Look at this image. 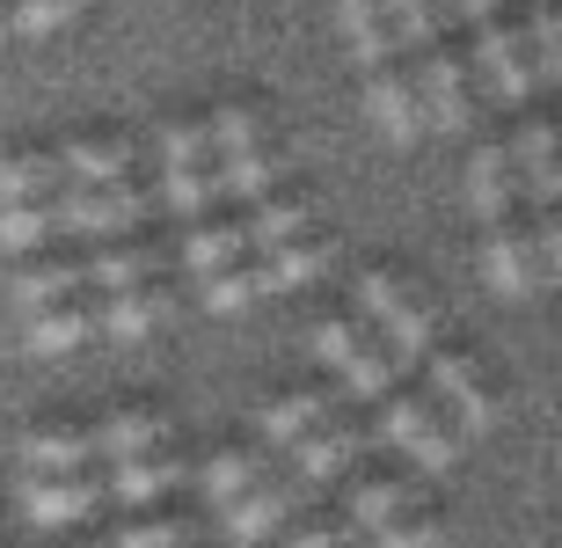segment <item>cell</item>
Listing matches in <instances>:
<instances>
[{
  "instance_id": "cell-1",
  "label": "cell",
  "mask_w": 562,
  "mask_h": 548,
  "mask_svg": "<svg viewBox=\"0 0 562 548\" xmlns=\"http://www.w3.org/2000/svg\"><path fill=\"white\" fill-rule=\"evenodd\" d=\"M380 15H387L395 52L417 59L409 88H417L424 132H468V81H460V59L438 30V0H380Z\"/></svg>"
},
{
  "instance_id": "cell-2",
  "label": "cell",
  "mask_w": 562,
  "mask_h": 548,
  "mask_svg": "<svg viewBox=\"0 0 562 548\" xmlns=\"http://www.w3.org/2000/svg\"><path fill=\"white\" fill-rule=\"evenodd\" d=\"M336 22H344V44H351L358 74H366V103H373L380 132L395 147H417L424 110H417V88H409V66L395 59V37H387L380 0H336Z\"/></svg>"
},
{
  "instance_id": "cell-3",
  "label": "cell",
  "mask_w": 562,
  "mask_h": 548,
  "mask_svg": "<svg viewBox=\"0 0 562 548\" xmlns=\"http://www.w3.org/2000/svg\"><path fill=\"white\" fill-rule=\"evenodd\" d=\"M205 161H212V198H241V205H256V198H271L278 183V161L263 154V125H256L249 110H212L205 125Z\"/></svg>"
},
{
  "instance_id": "cell-4",
  "label": "cell",
  "mask_w": 562,
  "mask_h": 548,
  "mask_svg": "<svg viewBox=\"0 0 562 548\" xmlns=\"http://www.w3.org/2000/svg\"><path fill=\"white\" fill-rule=\"evenodd\" d=\"M358 307H366V322L380 329V344H387V359L395 366H417L438 351V315L424 307V293H409L395 271H366L358 278Z\"/></svg>"
},
{
  "instance_id": "cell-5",
  "label": "cell",
  "mask_w": 562,
  "mask_h": 548,
  "mask_svg": "<svg viewBox=\"0 0 562 548\" xmlns=\"http://www.w3.org/2000/svg\"><path fill=\"white\" fill-rule=\"evenodd\" d=\"M380 432H387L424 476H446V468L460 461V432L431 410V395H402V388L380 395Z\"/></svg>"
},
{
  "instance_id": "cell-6",
  "label": "cell",
  "mask_w": 562,
  "mask_h": 548,
  "mask_svg": "<svg viewBox=\"0 0 562 548\" xmlns=\"http://www.w3.org/2000/svg\"><path fill=\"white\" fill-rule=\"evenodd\" d=\"M161 198L183 227L212 220V161H205V125H161Z\"/></svg>"
},
{
  "instance_id": "cell-7",
  "label": "cell",
  "mask_w": 562,
  "mask_h": 548,
  "mask_svg": "<svg viewBox=\"0 0 562 548\" xmlns=\"http://www.w3.org/2000/svg\"><path fill=\"white\" fill-rule=\"evenodd\" d=\"M314 351L344 373V388H351L358 402H380V395H395V359H387V344L373 337V329H358V322L329 315L322 329H314Z\"/></svg>"
},
{
  "instance_id": "cell-8",
  "label": "cell",
  "mask_w": 562,
  "mask_h": 548,
  "mask_svg": "<svg viewBox=\"0 0 562 548\" xmlns=\"http://www.w3.org/2000/svg\"><path fill=\"white\" fill-rule=\"evenodd\" d=\"M460 22L475 30V59L482 74H490V88H497V103H526V52L519 37H512V22H504V0H460Z\"/></svg>"
},
{
  "instance_id": "cell-9",
  "label": "cell",
  "mask_w": 562,
  "mask_h": 548,
  "mask_svg": "<svg viewBox=\"0 0 562 548\" xmlns=\"http://www.w3.org/2000/svg\"><path fill=\"white\" fill-rule=\"evenodd\" d=\"M424 373H431V410L453 424L460 439H468V432H490V417H497V395H490V380L460 359V351H446V344H438L431 359H424Z\"/></svg>"
},
{
  "instance_id": "cell-10",
  "label": "cell",
  "mask_w": 562,
  "mask_h": 548,
  "mask_svg": "<svg viewBox=\"0 0 562 548\" xmlns=\"http://www.w3.org/2000/svg\"><path fill=\"white\" fill-rule=\"evenodd\" d=\"M146 220V198L132 183H95V190H59V234H125Z\"/></svg>"
},
{
  "instance_id": "cell-11",
  "label": "cell",
  "mask_w": 562,
  "mask_h": 548,
  "mask_svg": "<svg viewBox=\"0 0 562 548\" xmlns=\"http://www.w3.org/2000/svg\"><path fill=\"white\" fill-rule=\"evenodd\" d=\"M307 497H314V490L300 483L292 468H285V476H263L256 490H241V497L227 505V541H263V534H271L292 505H307Z\"/></svg>"
},
{
  "instance_id": "cell-12",
  "label": "cell",
  "mask_w": 562,
  "mask_h": 548,
  "mask_svg": "<svg viewBox=\"0 0 562 548\" xmlns=\"http://www.w3.org/2000/svg\"><path fill=\"white\" fill-rule=\"evenodd\" d=\"M95 505H103V476H88V468H74V476H30V483H22V512H30L37 527L88 519Z\"/></svg>"
},
{
  "instance_id": "cell-13",
  "label": "cell",
  "mask_w": 562,
  "mask_h": 548,
  "mask_svg": "<svg viewBox=\"0 0 562 548\" xmlns=\"http://www.w3.org/2000/svg\"><path fill=\"white\" fill-rule=\"evenodd\" d=\"M139 454H168V417L161 410H117V417L88 424V461H139Z\"/></svg>"
},
{
  "instance_id": "cell-14",
  "label": "cell",
  "mask_w": 562,
  "mask_h": 548,
  "mask_svg": "<svg viewBox=\"0 0 562 548\" xmlns=\"http://www.w3.org/2000/svg\"><path fill=\"white\" fill-rule=\"evenodd\" d=\"M168 315H176V300H168L161 286H125V293H103L95 307H88V322H95L103 337H117V344L154 337V329H161Z\"/></svg>"
},
{
  "instance_id": "cell-15",
  "label": "cell",
  "mask_w": 562,
  "mask_h": 548,
  "mask_svg": "<svg viewBox=\"0 0 562 548\" xmlns=\"http://www.w3.org/2000/svg\"><path fill=\"white\" fill-rule=\"evenodd\" d=\"M329 242H278V249H263V256H249V286H256V300L263 293H292V286H314V278L329 271Z\"/></svg>"
},
{
  "instance_id": "cell-16",
  "label": "cell",
  "mask_w": 562,
  "mask_h": 548,
  "mask_svg": "<svg viewBox=\"0 0 562 548\" xmlns=\"http://www.w3.org/2000/svg\"><path fill=\"white\" fill-rule=\"evenodd\" d=\"M358 454H366V432H358V424H344V417H322L307 439L292 446V476L314 490V483H329L344 461H358Z\"/></svg>"
},
{
  "instance_id": "cell-17",
  "label": "cell",
  "mask_w": 562,
  "mask_h": 548,
  "mask_svg": "<svg viewBox=\"0 0 562 548\" xmlns=\"http://www.w3.org/2000/svg\"><path fill=\"white\" fill-rule=\"evenodd\" d=\"M512 183L533 198L541 212H555V190H562V169H555V125H519V139H512Z\"/></svg>"
},
{
  "instance_id": "cell-18",
  "label": "cell",
  "mask_w": 562,
  "mask_h": 548,
  "mask_svg": "<svg viewBox=\"0 0 562 548\" xmlns=\"http://www.w3.org/2000/svg\"><path fill=\"white\" fill-rule=\"evenodd\" d=\"M322 417H336V395H322V388H292V395L263 402V454H292Z\"/></svg>"
},
{
  "instance_id": "cell-19",
  "label": "cell",
  "mask_w": 562,
  "mask_h": 548,
  "mask_svg": "<svg viewBox=\"0 0 562 548\" xmlns=\"http://www.w3.org/2000/svg\"><path fill=\"white\" fill-rule=\"evenodd\" d=\"M314 220L307 198H256L249 220H234V234H241V256H263L278 249V242H300V227Z\"/></svg>"
},
{
  "instance_id": "cell-20",
  "label": "cell",
  "mask_w": 562,
  "mask_h": 548,
  "mask_svg": "<svg viewBox=\"0 0 562 548\" xmlns=\"http://www.w3.org/2000/svg\"><path fill=\"white\" fill-rule=\"evenodd\" d=\"M176 483H183V461H176V454H139V461H117L103 476V497H117V505H154V497H168Z\"/></svg>"
},
{
  "instance_id": "cell-21",
  "label": "cell",
  "mask_w": 562,
  "mask_h": 548,
  "mask_svg": "<svg viewBox=\"0 0 562 548\" xmlns=\"http://www.w3.org/2000/svg\"><path fill=\"white\" fill-rule=\"evenodd\" d=\"M409 505H417V483H402V476H373V483H358L351 497H344V527L366 541V534H380L387 519H402Z\"/></svg>"
},
{
  "instance_id": "cell-22",
  "label": "cell",
  "mask_w": 562,
  "mask_h": 548,
  "mask_svg": "<svg viewBox=\"0 0 562 548\" xmlns=\"http://www.w3.org/2000/svg\"><path fill=\"white\" fill-rule=\"evenodd\" d=\"M512 198H519V183H512L504 147H475V161H468V205H475V220L482 227L512 220Z\"/></svg>"
},
{
  "instance_id": "cell-23",
  "label": "cell",
  "mask_w": 562,
  "mask_h": 548,
  "mask_svg": "<svg viewBox=\"0 0 562 548\" xmlns=\"http://www.w3.org/2000/svg\"><path fill=\"white\" fill-rule=\"evenodd\" d=\"M66 190H95V183H125L132 176V139H74L59 154Z\"/></svg>"
},
{
  "instance_id": "cell-24",
  "label": "cell",
  "mask_w": 562,
  "mask_h": 548,
  "mask_svg": "<svg viewBox=\"0 0 562 548\" xmlns=\"http://www.w3.org/2000/svg\"><path fill=\"white\" fill-rule=\"evenodd\" d=\"M95 337V322H88L81 300H59V307H37V315H22V344L30 351H44V359H59V351H74V344Z\"/></svg>"
},
{
  "instance_id": "cell-25",
  "label": "cell",
  "mask_w": 562,
  "mask_h": 548,
  "mask_svg": "<svg viewBox=\"0 0 562 548\" xmlns=\"http://www.w3.org/2000/svg\"><path fill=\"white\" fill-rule=\"evenodd\" d=\"M154 271H161V256L154 249H95V256H81V286L88 293H125V286H154Z\"/></svg>"
},
{
  "instance_id": "cell-26",
  "label": "cell",
  "mask_w": 562,
  "mask_h": 548,
  "mask_svg": "<svg viewBox=\"0 0 562 548\" xmlns=\"http://www.w3.org/2000/svg\"><path fill=\"white\" fill-rule=\"evenodd\" d=\"M482 271H490V286H497L504 300H526V293H533V264H526V234L512 227V220H497V227H490V242H482Z\"/></svg>"
},
{
  "instance_id": "cell-27",
  "label": "cell",
  "mask_w": 562,
  "mask_h": 548,
  "mask_svg": "<svg viewBox=\"0 0 562 548\" xmlns=\"http://www.w3.org/2000/svg\"><path fill=\"white\" fill-rule=\"evenodd\" d=\"M22 468L30 476H74V468H88V432L81 424H44V432H30L22 439Z\"/></svg>"
},
{
  "instance_id": "cell-28",
  "label": "cell",
  "mask_w": 562,
  "mask_h": 548,
  "mask_svg": "<svg viewBox=\"0 0 562 548\" xmlns=\"http://www.w3.org/2000/svg\"><path fill=\"white\" fill-rule=\"evenodd\" d=\"M263 476H271V454H263V446H249V454H241V446H227V454H212V461H205V476H198V483H205L212 505L227 512L234 497H241V490H256Z\"/></svg>"
},
{
  "instance_id": "cell-29",
  "label": "cell",
  "mask_w": 562,
  "mask_h": 548,
  "mask_svg": "<svg viewBox=\"0 0 562 548\" xmlns=\"http://www.w3.org/2000/svg\"><path fill=\"white\" fill-rule=\"evenodd\" d=\"M66 190L59 154H22V161H0V205H44Z\"/></svg>"
},
{
  "instance_id": "cell-30",
  "label": "cell",
  "mask_w": 562,
  "mask_h": 548,
  "mask_svg": "<svg viewBox=\"0 0 562 548\" xmlns=\"http://www.w3.org/2000/svg\"><path fill=\"white\" fill-rule=\"evenodd\" d=\"M88 293L81 286V256H59V264H30V271L15 278V307L22 315H37V307H59V300Z\"/></svg>"
},
{
  "instance_id": "cell-31",
  "label": "cell",
  "mask_w": 562,
  "mask_h": 548,
  "mask_svg": "<svg viewBox=\"0 0 562 548\" xmlns=\"http://www.w3.org/2000/svg\"><path fill=\"white\" fill-rule=\"evenodd\" d=\"M519 52H526V81H541V88H548V81L562 74V22H555V0H533Z\"/></svg>"
},
{
  "instance_id": "cell-32",
  "label": "cell",
  "mask_w": 562,
  "mask_h": 548,
  "mask_svg": "<svg viewBox=\"0 0 562 548\" xmlns=\"http://www.w3.org/2000/svg\"><path fill=\"white\" fill-rule=\"evenodd\" d=\"M52 234H59V198H44V205H0V249L8 256L44 249Z\"/></svg>"
},
{
  "instance_id": "cell-33",
  "label": "cell",
  "mask_w": 562,
  "mask_h": 548,
  "mask_svg": "<svg viewBox=\"0 0 562 548\" xmlns=\"http://www.w3.org/2000/svg\"><path fill=\"white\" fill-rule=\"evenodd\" d=\"M183 264L198 278H212V271H234L241 264V234L234 227H220V220H205V227H190V242H183Z\"/></svg>"
},
{
  "instance_id": "cell-34",
  "label": "cell",
  "mask_w": 562,
  "mask_h": 548,
  "mask_svg": "<svg viewBox=\"0 0 562 548\" xmlns=\"http://www.w3.org/2000/svg\"><path fill=\"white\" fill-rule=\"evenodd\" d=\"M81 15V0H8V37H52Z\"/></svg>"
},
{
  "instance_id": "cell-35",
  "label": "cell",
  "mask_w": 562,
  "mask_h": 548,
  "mask_svg": "<svg viewBox=\"0 0 562 548\" xmlns=\"http://www.w3.org/2000/svg\"><path fill=\"white\" fill-rule=\"evenodd\" d=\"M190 519H139V527H117L110 541H95V548H190Z\"/></svg>"
},
{
  "instance_id": "cell-36",
  "label": "cell",
  "mask_w": 562,
  "mask_h": 548,
  "mask_svg": "<svg viewBox=\"0 0 562 548\" xmlns=\"http://www.w3.org/2000/svg\"><path fill=\"white\" fill-rule=\"evenodd\" d=\"M198 286H205V307H212V315H241V307H256L249 264H234V271H212V278H198Z\"/></svg>"
},
{
  "instance_id": "cell-37",
  "label": "cell",
  "mask_w": 562,
  "mask_h": 548,
  "mask_svg": "<svg viewBox=\"0 0 562 548\" xmlns=\"http://www.w3.org/2000/svg\"><path fill=\"white\" fill-rule=\"evenodd\" d=\"M366 548H438V519L431 512H402L380 534H366Z\"/></svg>"
},
{
  "instance_id": "cell-38",
  "label": "cell",
  "mask_w": 562,
  "mask_h": 548,
  "mask_svg": "<svg viewBox=\"0 0 562 548\" xmlns=\"http://www.w3.org/2000/svg\"><path fill=\"white\" fill-rule=\"evenodd\" d=\"M526 264H533V286H555V271H562V227H555V212H541V227L526 234Z\"/></svg>"
},
{
  "instance_id": "cell-39",
  "label": "cell",
  "mask_w": 562,
  "mask_h": 548,
  "mask_svg": "<svg viewBox=\"0 0 562 548\" xmlns=\"http://www.w3.org/2000/svg\"><path fill=\"white\" fill-rule=\"evenodd\" d=\"M351 541H358V534L344 527V519H322V527H307V534H292L285 548H351Z\"/></svg>"
},
{
  "instance_id": "cell-40",
  "label": "cell",
  "mask_w": 562,
  "mask_h": 548,
  "mask_svg": "<svg viewBox=\"0 0 562 548\" xmlns=\"http://www.w3.org/2000/svg\"><path fill=\"white\" fill-rule=\"evenodd\" d=\"M0 37H8V8H0Z\"/></svg>"
},
{
  "instance_id": "cell-41",
  "label": "cell",
  "mask_w": 562,
  "mask_h": 548,
  "mask_svg": "<svg viewBox=\"0 0 562 548\" xmlns=\"http://www.w3.org/2000/svg\"><path fill=\"white\" fill-rule=\"evenodd\" d=\"M351 548H366V541H351Z\"/></svg>"
},
{
  "instance_id": "cell-42",
  "label": "cell",
  "mask_w": 562,
  "mask_h": 548,
  "mask_svg": "<svg viewBox=\"0 0 562 548\" xmlns=\"http://www.w3.org/2000/svg\"><path fill=\"white\" fill-rule=\"evenodd\" d=\"M88 548H95V541H88Z\"/></svg>"
}]
</instances>
